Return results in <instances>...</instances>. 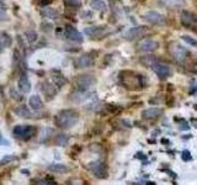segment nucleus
I'll list each match as a JSON object with an SVG mask.
<instances>
[{
  "label": "nucleus",
  "instance_id": "obj_1",
  "mask_svg": "<svg viewBox=\"0 0 197 185\" xmlns=\"http://www.w3.org/2000/svg\"><path fill=\"white\" fill-rule=\"evenodd\" d=\"M79 120V115L74 110H62L56 116V123L61 128H71Z\"/></svg>",
  "mask_w": 197,
  "mask_h": 185
},
{
  "label": "nucleus",
  "instance_id": "obj_2",
  "mask_svg": "<svg viewBox=\"0 0 197 185\" xmlns=\"http://www.w3.org/2000/svg\"><path fill=\"white\" fill-rule=\"evenodd\" d=\"M127 77H123L121 74V83L124 85V88L131 89V90H137L144 86V82L143 78L139 74H136L133 72H124Z\"/></svg>",
  "mask_w": 197,
  "mask_h": 185
},
{
  "label": "nucleus",
  "instance_id": "obj_3",
  "mask_svg": "<svg viewBox=\"0 0 197 185\" xmlns=\"http://www.w3.org/2000/svg\"><path fill=\"white\" fill-rule=\"evenodd\" d=\"M37 132L34 126H31V125H17L14 127L12 130V133L16 138H20V140H24V141H27L30 140L31 137H33Z\"/></svg>",
  "mask_w": 197,
  "mask_h": 185
},
{
  "label": "nucleus",
  "instance_id": "obj_4",
  "mask_svg": "<svg viewBox=\"0 0 197 185\" xmlns=\"http://www.w3.org/2000/svg\"><path fill=\"white\" fill-rule=\"evenodd\" d=\"M169 53L171 54V57L174 58L175 62L184 64L187 59V51L185 49V47H182L181 45H179L177 42H171L169 45Z\"/></svg>",
  "mask_w": 197,
  "mask_h": 185
},
{
  "label": "nucleus",
  "instance_id": "obj_5",
  "mask_svg": "<svg viewBox=\"0 0 197 185\" xmlns=\"http://www.w3.org/2000/svg\"><path fill=\"white\" fill-rule=\"evenodd\" d=\"M96 83V79L91 76V74H83L79 76L75 80L78 90H90Z\"/></svg>",
  "mask_w": 197,
  "mask_h": 185
},
{
  "label": "nucleus",
  "instance_id": "obj_6",
  "mask_svg": "<svg viewBox=\"0 0 197 185\" xmlns=\"http://www.w3.org/2000/svg\"><path fill=\"white\" fill-rule=\"evenodd\" d=\"M158 47H159L158 41L153 40V39H143V40H140V41L138 42V45H137L138 51L144 52V53L154 52L155 49H158Z\"/></svg>",
  "mask_w": 197,
  "mask_h": 185
},
{
  "label": "nucleus",
  "instance_id": "obj_7",
  "mask_svg": "<svg viewBox=\"0 0 197 185\" xmlns=\"http://www.w3.org/2000/svg\"><path fill=\"white\" fill-rule=\"evenodd\" d=\"M143 20H146L153 25H164L166 18L163 14H160L158 11H148L143 15Z\"/></svg>",
  "mask_w": 197,
  "mask_h": 185
},
{
  "label": "nucleus",
  "instance_id": "obj_8",
  "mask_svg": "<svg viewBox=\"0 0 197 185\" xmlns=\"http://www.w3.org/2000/svg\"><path fill=\"white\" fill-rule=\"evenodd\" d=\"M86 168L90 170L91 173H94L95 177L101 178V179L105 178L106 174H107V172H106V165H105L102 162H100V160H95V162L89 163Z\"/></svg>",
  "mask_w": 197,
  "mask_h": 185
},
{
  "label": "nucleus",
  "instance_id": "obj_9",
  "mask_svg": "<svg viewBox=\"0 0 197 185\" xmlns=\"http://www.w3.org/2000/svg\"><path fill=\"white\" fill-rule=\"evenodd\" d=\"M153 69H154L155 74L160 79H165V78H168L171 74L170 67L168 64H165V63H155L153 66Z\"/></svg>",
  "mask_w": 197,
  "mask_h": 185
},
{
  "label": "nucleus",
  "instance_id": "obj_10",
  "mask_svg": "<svg viewBox=\"0 0 197 185\" xmlns=\"http://www.w3.org/2000/svg\"><path fill=\"white\" fill-rule=\"evenodd\" d=\"M91 95H94V92H91L90 90H78L77 89L75 91L71 92V100L79 104V103L87 100L89 98H91Z\"/></svg>",
  "mask_w": 197,
  "mask_h": 185
},
{
  "label": "nucleus",
  "instance_id": "obj_11",
  "mask_svg": "<svg viewBox=\"0 0 197 185\" xmlns=\"http://www.w3.org/2000/svg\"><path fill=\"white\" fill-rule=\"evenodd\" d=\"M64 33H65L67 39L70 40V41H73V42H83L84 41L83 35L77 29H74L73 26H67Z\"/></svg>",
  "mask_w": 197,
  "mask_h": 185
},
{
  "label": "nucleus",
  "instance_id": "obj_12",
  "mask_svg": "<svg viewBox=\"0 0 197 185\" xmlns=\"http://www.w3.org/2000/svg\"><path fill=\"white\" fill-rule=\"evenodd\" d=\"M181 22H182V25H185L187 27H192L197 24V17L192 12L185 10L181 12Z\"/></svg>",
  "mask_w": 197,
  "mask_h": 185
},
{
  "label": "nucleus",
  "instance_id": "obj_13",
  "mask_svg": "<svg viewBox=\"0 0 197 185\" xmlns=\"http://www.w3.org/2000/svg\"><path fill=\"white\" fill-rule=\"evenodd\" d=\"M144 33H146V29H143V27H132L124 33V37H126L127 40L132 41V40L139 39V37H143Z\"/></svg>",
  "mask_w": 197,
  "mask_h": 185
},
{
  "label": "nucleus",
  "instance_id": "obj_14",
  "mask_svg": "<svg viewBox=\"0 0 197 185\" xmlns=\"http://www.w3.org/2000/svg\"><path fill=\"white\" fill-rule=\"evenodd\" d=\"M41 89H42V92L47 96V99H53L54 95L57 94V89L54 88V85L51 84L49 82H43L41 84Z\"/></svg>",
  "mask_w": 197,
  "mask_h": 185
},
{
  "label": "nucleus",
  "instance_id": "obj_15",
  "mask_svg": "<svg viewBox=\"0 0 197 185\" xmlns=\"http://www.w3.org/2000/svg\"><path fill=\"white\" fill-rule=\"evenodd\" d=\"M163 115V110L162 109H156V107H153V109H147L142 113V116L143 119L146 120H154V119H158L159 116Z\"/></svg>",
  "mask_w": 197,
  "mask_h": 185
},
{
  "label": "nucleus",
  "instance_id": "obj_16",
  "mask_svg": "<svg viewBox=\"0 0 197 185\" xmlns=\"http://www.w3.org/2000/svg\"><path fill=\"white\" fill-rule=\"evenodd\" d=\"M78 67L79 68H87V67H91L94 64V58L91 54H83L81 57H79L78 59Z\"/></svg>",
  "mask_w": 197,
  "mask_h": 185
},
{
  "label": "nucleus",
  "instance_id": "obj_17",
  "mask_svg": "<svg viewBox=\"0 0 197 185\" xmlns=\"http://www.w3.org/2000/svg\"><path fill=\"white\" fill-rule=\"evenodd\" d=\"M41 15H42L43 17H46V18H49V20H56V18L59 17L58 11H56L53 8H49V6L43 8V9L41 10Z\"/></svg>",
  "mask_w": 197,
  "mask_h": 185
},
{
  "label": "nucleus",
  "instance_id": "obj_18",
  "mask_svg": "<svg viewBox=\"0 0 197 185\" xmlns=\"http://www.w3.org/2000/svg\"><path fill=\"white\" fill-rule=\"evenodd\" d=\"M28 104L33 110H41L43 107V101L38 95H32L28 100Z\"/></svg>",
  "mask_w": 197,
  "mask_h": 185
},
{
  "label": "nucleus",
  "instance_id": "obj_19",
  "mask_svg": "<svg viewBox=\"0 0 197 185\" xmlns=\"http://www.w3.org/2000/svg\"><path fill=\"white\" fill-rule=\"evenodd\" d=\"M15 113L21 116V117H25V119H31V117H36V115L33 113H31V111L26 107V106H19V107H16L15 109Z\"/></svg>",
  "mask_w": 197,
  "mask_h": 185
},
{
  "label": "nucleus",
  "instance_id": "obj_20",
  "mask_svg": "<svg viewBox=\"0 0 197 185\" xmlns=\"http://www.w3.org/2000/svg\"><path fill=\"white\" fill-rule=\"evenodd\" d=\"M19 89L22 91V92H28L31 90V83L28 80V78L26 76H21L20 79H19Z\"/></svg>",
  "mask_w": 197,
  "mask_h": 185
},
{
  "label": "nucleus",
  "instance_id": "obj_21",
  "mask_svg": "<svg viewBox=\"0 0 197 185\" xmlns=\"http://www.w3.org/2000/svg\"><path fill=\"white\" fill-rule=\"evenodd\" d=\"M84 32L90 37H97V36H101V33L103 32V27L102 26H91V27L85 29Z\"/></svg>",
  "mask_w": 197,
  "mask_h": 185
},
{
  "label": "nucleus",
  "instance_id": "obj_22",
  "mask_svg": "<svg viewBox=\"0 0 197 185\" xmlns=\"http://www.w3.org/2000/svg\"><path fill=\"white\" fill-rule=\"evenodd\" d=\"M48 170H51L53 173H67L68 166L64 164H51V165H48Z\"/></svg>",
  "mask_w": 197,
  "mask_h": 185
},
{
  "label": "nucleus",
  "instance_id": "obj_23",
  "mask_svg": "<svg viewBox=\"0 0 197 185\" xmlns=\"http://www.w3.org/2000/svg\"><path fill=\"white\" fill-rule=\"evenodd\" d=\"M90 6H91L94 10H96V11H101V12L106 11V8H107L106 4H105V2H102V0H91Z\"/></svg>",
  "mask_w": 197,
  "mask_h": 185
},
{
  "label": "nucleus",
  "instance_id": "obj_24",
  "mask_svg": "<svg viewBox=\"0 0 197 185\" xmlns=\"http://www.w3.org/2000/svg\"><path fill=\"white\" fill-rule=\"evenodd\" d=\"M0 40H2V49H5L6 47H9L11 45V37L6 32H2Z\"/></svg>",
  "mask_w": 197,
  "mask_h": 185
},
{
  "label": "nucleus",
  "instance_id": "obj_25",
  "mask_svg": "<svg viewBox=\"0 0 197 185\" xmlns=\"http://www.w3.org/2000/svg\"><path fill=\"white\" fill-rule=\"evenodd\" d=\"M53 82H54L56 86H58V88H62L67 83L65 78L62 76V74H56V76H53Z\"/></svg>",
  "mask_w": 197,
  "mask_h": 185
},
{
  "label": "nucleus",
  "instance_id": "obj_26",
  "mask_svg": "<svg viewBox=\"0 0 197 185\" xmlns=\"http://www.w3.org/2000/svg\"><path fill=\"white\" fill-rule=\"evenodd\" d=\"M25 37H26V41L28 43H33L34 41H37V33L34 31H27L25 32Z\"/></svg>",
  "mask_w": 197,
  "mask_h": 185
},
{
  "label": "nucleus",
  "instance_id": "obj_27",
  "mask_svg": "<svg viewBox=\"0 0 197 185\" xmlns=\"http://www.w3.org/2000/svg\"><path fill=\"white\" fill-rule=\"evenodd\" d=\"M68 141H69V138H68L65 135H63V133L58 135L57 138H56V143L59 144V146H65V144L68 143Z\"/></svg>",
  "mask_w": 197,
  "mask_h": 185
},
{
  "label": "nucleus",
  "instance_id": "obj_28",
  "mask_svg": "<svg viewBox=\"0 0 197 185\" xmlns=\"http://www.w3.org/2000/svg\"><path fill=\"white\" fill-rule=\"evenodd\" d=\"M51 133H53V130H51V128H44L43 131H42V133H41V137H40V141L41 142H44L46 140H48L51 136Z\"/></svg>",
  "mask_w": 197,
  "mask_h": 185
},
{
  "label": "nucleus",
  "instance_id": "obj_29",
  "mask_svg": "<svg viewBox=\"0 0 197 185\" xmlns=\"http://www.w3.org/2000/svg\"><path fill=\"white\" fill-rule=\"evenodd\" d=\"M182 40L187 43V45H190V46H192V47H196L197 48V40H195V39H192V37H190V36H186V35H184L182 36Z\"/></svg>",
  "mask_w": 197,
  "mask_h": 185
},
{
  "label": "nucleus",
  "instance_id": "obj_30",
  "mask_svg": "<svg viewBox=\"0 0 197 185\" xmlns=\"http://www.w3.org/2000/svg\"><path fill=\"white\" fill-rule=\"evenodd\" d=\"M101 105H102L101 103H93V104H90L89 106H86V109H87V110L99 111V110H101V109H102V106H101Z\"/></svg>",
  "mask_w": 197,
  "mask_h": 185
},
{
  "label": "nucleus",
  "instance_id": "obj_31",
  "mask_svg": "<svg viewBox=\"0 0 197 185\" xmlns=\"http://www.w3.org/2000/svg\"><path fill=\"white\" fill-rule=\"evenodd\" d=\"M63 2L69 6H79L80 5V0H63Z\"/></svg>",
  "mask_w": 197,
  "mask_h": 185
},
{
  "label": "nucleus",
  "instance_id": "obj_32",
  "mask_svg": "<svg viewBox=\"0 0 197 185\" xmlns=\"http://www.w3.org/2000/svg\"><path fill=\"white\" fill-rule=\"evenodd\" d=\"M38 185H57V184L51 179H42L38 181Z\"/></svg>",
  "mask_w": 197,
  "mask_h": 185
},
{
  "label": "nucleus",
  "instance_id": "obj_33",
  "mask_svg": "<svg viewBox=\"0 0 197 185\" xmlns=\"http://www.w3.org/2000/svg\"><path fill=\"white\" fill-rule=\"evenodd\" d=\"M182 159H184L185 162H190V160L192 159V157H191V153H190L189 151H186V150H185V151L182 152Z\"/></svg>",
  "mask_w": 197,
  "mask_h": 185
},
{
  "label": "nucleus",
  "instance_id": "obj_34",
  "mask_svg": "<svg viewBox=\"0 0 197 185\" xmlns=\"http://www.w3.org/2000/svg\"><path fill=\"white\" fill-rule=\"evenodd\" d=\"M14 159H15L14 156H5V157L2 159V162H0V163H2V165H4V164H6L8 162H11V160H14Z\"/></svg>",
  "mask_w": 197,
  "mask_h": 185
},
{
  "label": "nucleus",
  "instance_id": "obj_35",
  "mask_svg": "<svg viewBox=\"0 0 197 185\" xmlns=\"http://www.w3.org/2000/svg\"><path fill=\"white\" fill-rule=\"evenodd\" d=\"M136 158H138V159H142V160H144V159H147V157L143 154L142 152H138V153H136Z\"/></svg>",
  "mask_w": 197,
  "mask_h": 185
},
{
  "label": "nucleus",
  "instance_id": "obj_36",
  "mask_svg": "<svg viewBox=\"0 0 197 185\" xmlns=\"http://www.w3.org/2000/svg\"><path fill=\"white\" fill-rule=\"evenodd\" d=\"M189 128H190V126H189V123H186V122L182 123V125L180 126V130H189Z\"/></svg>",
  "mask_w": 197,
  "mask_h": 185
},
{
  "label": "nucleus",
  "instance_id": "obj_37",
  "mask_svg": "<svg viewBox=\"0 0 197 185\" xmlns=\"http://www.w3.org/2000/svg\"><path fill=\"white\" fill-rule=\"evenodd\" d=\"M191 122H192V123H193V126L197 128V119H192V120H191Z\"/></svg>",
  "mask_w": 197,
  "mask_h": 185
},
{
  "label": "nucleus",
  "instance_id": "obj_38",
  "mask_svg": "<svg viewBox=\"0 0 197 185\" xmlns=\"http://www.w3.org/2000/svg\"><path fill=\"white\" fill-rule=\"evenodd\" d=\"M162 143H164V144H169L170 142H169V140H166V138H163V140H162Z\"/></svg>",
  "mask_w": 197,
  "mask_h": 185
},
{
  "label": "nucleus",
  "instance_id": "obj_39",
  "mask_svg": "<svg viewBox=\"0 0 197 185\" xmlns=\"http://www.w3.org/2000/svg\"><path fill=\"white\" fill-rule=\"evenodd\" d=\"M68 185H80L78 181H75V184H73V181H70V183H68Z\"/></svg>",
  "mask_w": 197,
  "mask_h": 185
},
{
  "label": "nucleus",
  "instance_id": "obj_40",
  "mask_svg": "<svg viewBox=\"0 0 197 185\" xmlns=\"http://www.w3.org/2000/svg\"><path fill=\"white\" fill-rule=\"evenodd\" d=\"M147 185H155V183H154V181H148Z\"/></svg>",
  "mask_w": 197,
  "mask_h": 185
}]
</instances>
